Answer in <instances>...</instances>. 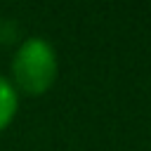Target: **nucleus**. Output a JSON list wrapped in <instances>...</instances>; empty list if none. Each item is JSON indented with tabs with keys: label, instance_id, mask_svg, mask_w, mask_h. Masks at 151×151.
Segmentation results:
<instances>
[{
	"label": "nucleus",
	"instance_id": "obj_1",
	"mask_svg": "<svg viewBox=\"0 0 151 151\" xmlns=\"http://www.w3.org/2000/svg\"><path fill=\"white\" fill-rule=\"evenodd\" d=\"M59 76V57L47 38H24L9 61V83L26 97H42L52 90Z\"/></svg>",
	"mask_w": 151,
	"mask_h": 151
},
{
	"label": "nucleus",
	"instance_id": "obj_2",
	"mask_svg": "<svg viewBox=\"0 0 151 151\" xmlns=\"http://www.w3.org/2000/svg\"><path fill=\"white\" fill-rule=\"evenodd\" d=\"M17 111H19V92L14 90L9 78L0 73V132L9 127Z\"/></svg>",
	"mask_w": 151,
	"mask_h": 151
}]
</instances>
